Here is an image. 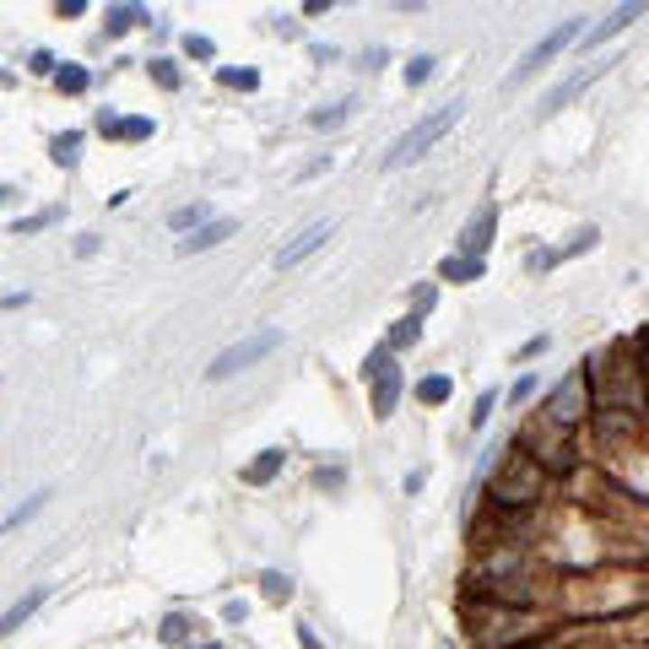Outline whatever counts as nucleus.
I'll return each mask as SVG.
<instances>
[{"mask_svg": "<svg viewBox=\"0 0 649 649\" xmlns=\"http://www.w3.org/2000/svg\"><path fill=\"white\" fill-rule=\"evenodd\" d=\"M542 498H547V471L536 466V455H525L515 444L504 455L498 477L487 482V509L493 515H531V509H542Z\"/></svg>", "mask_w": 649, "mask_h": 649, "instance_id": "nucleus-1", "label": "nucleus"}, {"mask_svg": "<svg viewBox=\"0 0 649 649\" xmlns=\"http://www.w3.org/2000/svg\"><path fill=\"white\" fill-rule=\"evenodd\" d=\"M585 417H596V395H590V374H585V363H579V368H569V374L552 385V395H547V406H542V422L558 428V433H574V428H585Z\"/></svg>", "mask_w": 649, "mask_h": 649, "instance_id": "nucleus-2", "label": "nucleus"}, {"mask_svg": "<svg viewBox=\"0 0 649 649\" xmlns=\"http://www.w3.org/2000/svg\"><path fill=\"white\" fill-rule=\"evenodd\" d=\"M460 119H466V103H460V97H450V103H444L439 114H428V119H417V125H412V130H406V135H401V141H395L390 152H385V168L395 173V168H406V162H417V157H422V152H428L433 141H444V135H450V130H455Z\"/></svg>", "mask_w": 649, "mask_h": 649, "instance_id": "nucleus-3", "label": "nucleus"}, {"mask_svg": "<svg viewBox=\"0 0 649 649\" xmlns=\"http://www.w3.org/2000/svg\"><path fill=\"white\" fill-rule=\"evenodd\" d=\"M363 379L374 385V417L390 422L395 406H401V390H406V374L395 368V352H390V347H374L368 363H363Z\"/></svg>", "mask_w": 649, "mask_h": 649, "instance_id": "nucleus-4", "label": "nucleus"}, {"mask_svg": "<svg viewBox=\"0 0 649 649\" xmlns=\"http://www.w3.org/2000/svg\"><path fill=\"white\" fill-rule=\"evenodd\" d=\"M276 347H282V330H276V325H265V330H255V336H244V341H233V347H222V352L211 357L206 379H233L238 368H249V363L271 357Z\"/></svg>", "mask_w": 649, "mask_h": 649, "instance_id": "nucleus-5", "label": "nucleus"}, {"mask_svg": "<svg viewBox=\"0 0 649 649\" xmlns=\"http://www.w3.org/2000/svg\"><path fill=\"white\" fill-rule=\"evenodd\" d=\"M574 38H585V16H569V22H558V27H552L542 43H531V49H525V60L509 70V81H525V76H536V70H542V65H552V60H558V54H563Z\"/></svg>", "mask_w": 649, "mask_h": 649, "instance_id": "nucleus-6", "label": "nucleus"}, {"mask_svg": "<svg viewBox=\"0 0 649 649\" xmlns=\"http://www.w3.org/2000/svg\"><path fill=\"white\" fill-rule=\"evenodd\" d=\"M493 238H498V200H487V206H477V217L460 227V249L455 255H466V260H482L487 249H493Z\"/></svg>", "mask_w": 649, "mask_h": 649, "instance_id": "nucleus-7", "label": "nucleus"}, {"mask_svg": "<svg viewBox=\"0 0 649 649\" xmlns=\"http://www.w3.org/2000/svg\"><path fill=\"white\" fill-rule=\"evenodd\" d=\"M612 65H617V60H612V54H607V60H590V65H585V70H574V76H569V81H558V87H552V92H547V97H542V114H558V108H563V103H574V97H579V92H585V87H596V81H601V76H607V70H612Z\"/></svg>", "mask_w": 649, "mask_h": 649, "instance_id": "nucleus-8", "label": "nucleus"}, {"mask_svg": "<svg viewBox=\"0 0 649 649\" xmlns=\"http://www.w3.org/2000/svg\"><path fill=\"white\" fill-rule=\"evenodd\" d=\"M639 16H644V5H617V11H607V16H601L590 32H585V49H601V43H612V38H617V32H628Z\"/></svg>", "mask_w": 649, "mask_h": 649, "instance_id": "nucleus-9", "label": "nucleus"}, {"mask_svg": "<svg viewBox=\"0 0 649 649\" xmlns=\"http://www.w3.org/2000/svg\"><path fill=\"white\" fill-rule=\"evenodd\" d=\"M330 233H336L330 222H309V227H303V233L292 238V244H282V255H276V265H303V260H309L314 249H325V238H330Z\"/></svg>", "mask_w": 649, "mask_h": 649, "instance_id": "nucleus-10", "label": "nucleus"}, {"mask_svg": "<svg viewBox=\"0 0 649 649\" xmlns=\"http://www.w3.org/2000/svg\"><path fill=\"white\" fill-rule=\"evenodd\" d=\"M233 227H238L233 217H211L195 238H179V255H206V249H217L222 238H233Z\"/></svg>", "mask_w": 649, "mask_h": 649, "instance_id": "nucleus-11", "label": "nucleus"}, {"mask_svg": "<svg viewBox=\"0 0 649 649\" xmlns=\"http://www.w3.org/2000/svg\"><path fill=\"white\" fill-rule=\"evenodd\" d=\"M43 601H49V585H32V590H27L16 607H5V612H0V639H11V634H16V628H22V623L38 612V607H43Z\"/></svg>", "mask_w": 649, "mask_h": 649, "instance_id": "nucleus-12", "label": "nucleus"}, {"mask_svg": "<svg viewBox=\"0 0 649 649\" xmlns=\"http://www.w3.org/2000/svg\"><path fill=\"white\" fill-rule=\"evenodd\" d=\"M482 260H466V255H444L439 260V282H482Z\"/></svg>", "mask_w": 649, "mask_h": 649, "instance_id": "nucleus-13", "label": "nucleus"}, {"mask_svg": "<svg viewBox=\"0 0 649 649\" xmlns=\"http://www.w3.org/2000/svg\"><path fill=\"white\" fill-rule=\"evenodd\" d=\"M417 341H422V320H417V314L395 320V325H390V336H385V347H390V352H412Z\"/></svg>", "mask_w": 649, "mask_h": 649, "instance_id": "nucleus-14", "label": "nucleus"}, {"mask_svg": "<svg viewBox=\"0 0 649 649\" xmlns=\"http://www.w3.org/2000/svg\"><path fill=\"white\" fill-rule=\"evenodd\" d=\"M282 466H287V455H282V450H260V460H255V466H244V482H249V487H265Z\"/></svg>", "mask_w": 649, "mask_h": 649, "instance_id": "nucleus-15", "label": "nucleus"}, {"mask_svg": "<svg viewBox=\"0 0 649 649\" xmlns=\"http://www.w3.org/2000/svg\"><path fill=\"white\" fill-rule=\"evenodd\" d=\"M206 222H211V206H206V200H195V206H179V211L168 217V227H173V233H190V227L200 233Z\"/></svg>", "mask_w": 649, "mask_h": 649, "instance_id": "nucleus-16", "label": "nucleus"}, {"mask_svg": "<svg viewBox=\"0 0 649 649\" xmlns=\"http://www.w3.org/2000/svg\"><path fill=\"white\" fill-rule=\"evenodd\" d=\"M450 395H455V379H450V374H428V379L417 385V401H422V406H444Z\"/></svg>", "mask_w": 649, "mask_h": 649, "instance_id": "nucleus-17", "label": "nucleus"}, {"mask_svg": "<svg viewBox=\"0 0 649 649\" xmlns=\"http://www.w3.org/2000/svg\"><path fill=\"white\" fill-rule=\"evenodd\" d=\"M135 22H146V11H141V5H108V16H103V27H108L114 38H119V32H130Z\"/></svg>", "mask_w": 649, "mask_h": 649, "instance_id": "nucleus-18", "label": "nucleus"}, {"mask_svg": "<svg viewBox=\"0 0 649 649\" xmlns=\"http://www.w3.org/2000/svg\"><path fill=\"white\" fill-rule=\"evenodd\" d=\"M54 87L76 97V92H87V87H92V70H87V65H60V70H54Z\"/></svg>", "mask_w": 649, "mask_h": 649, "instance_id": "nucleus-19", "label": "nucleus"}, {"mask_svg": "<svg viewBox=\"0 0 649 649\" xmlns=\"http://www.w3.org/2000/svg\"><path fill=\"white\" fill-rule=\"evenodd\" d=\"M60 168H76V157H81V130H65V135H54V152H49Z\"/></svg>", "mask_w": 649, "mask_h": 649, "instance_id": "nucleus-20", "label": "nucleus"}, {"mask_svg": "<svg viewBox=\"0 0 649 649\" xmlns=\"http://www.w3.org/2000/svg\"><path fill=\"white\" fill-rule=\"evenodd\" d=\"M347 114H352V97H341V103H330V108H314V114H309V125H314V130H336Z\"/></svg>", "mask_w": 649, "mask_h": 649, "instance_id": "nucleus-21", "label": "nucleus"}, {"mask_svg": "<svg viewBox=\"0 0 649 649\" xmlns=\"http://www.w3.org/2000/svg\"><path fill=\"white\" fill-rule=\"evenodd\" d=\"M49 498H54V493H49V487H43V493H32V498H27V504H22V509H11V515H5V520H0V531H16V525H22V520H32V515H38V509H43V504H49Z\"/></svg>", "mask_w": 649, "mask_h": 649, "instance_id": "nucleus-22", "label": "nucleus"}, {"mask_svg": "<svg viewBox=\"0 0 649 649\" xmlns=\"http://www.w3.org/2000/svg\"><path fill=\"white\" fill-rule=\"evenodd\" d=\"M190 634H195V623H190L184 612H173V617H162V644H190Z\"/></svg>", "mask_w": 649, "mask_h": 649, "instance_id": "nucleus-23", "label": "nucleus"}, {"mask_svg": "<svg viewBox=\"0 0 649 649\" xmlns=\"http://www.w3.org/2000/svg\"><path fill=\"white\" fill-rule=\"evenodd\" d=\"M596 244H601V227H590V222H585V227H579V233H574V238L558 249V255L569 260V255H585V249H596Z\"/></svg>", "mask_w": 649, "mask_h": 649, "instance_id": "nucleus-24", "label": "nucleus"}, {"mask_svg": "<svg viewBox=\"0 0 649 649\" xmlns=\"http://www.w3.org/2000/svg\"><path fill=\"white\" fill-rule=\"evenodd\" d=\"M260 590H265V601H292V579L287 574H260Z\"/></svg>", "mask_w": 649, "mask_h": 649, "instance_id": "nucleus-25", "label": "nucleus"}, {"mask_svg": "<svg viewBox=\"0 0 649 649\" xmlns=\"http://www.w3.org/2000/svg\"><path fill=\"white\" fill-rule=\"evenodd\" d=\"M433 65H439L433 54H412V60H406V87H422V81L433 76Z\"/></svg>", "mask_w": 649, "mask_h": 649, "instance_id": "nucleus-26", "label": "nucleus"}, {"mask_svg": "<svg viewBox=\"0 0 649 649\" xmlns=\"http://www.w3.org/2000/svg\"><path fill=\"white\" fill-rule=\"evenodd\" d=\"M184 54H190V60H211V54H217V43H211L206 32H184Z\"/></svg>", "mask_w": 649, "mask_h": 649, "instance_id": "nucleus-27", "label": "nucleus"}, {"mask_svg": "<svg viewBox=\"0 0 649 649\" xmlns=\"http://www.w3.org/2000/svg\"><path fill=\"white\" fill-rule=\"evenodd\" d=\"M217 81H222V87H238V92H255V87H260L255 70H217Z\"/></svg>", "mask_w": 649, "mask_h": 649, "instance_id": "nucleus-28", "label": "nucleus"}, {"mask_svg": "<svg viewBox=\"0 0 649 649\" xmlns=\"http://www.w3.org/2000/svg\"><path fill=\"white\" fill-rule=\"evenodd\" d=\"M493 406H498V390H482V395H477V406H471V428H487Z\"/></svg>", "mask_w": 649, "mask_h": 649, "instance_id": "nucleus-29", "label": "nucleus"}, {"mask_svg": "<svg viewBox=\"0 0 649 649\" xmlns=\"http://www.w3.org/2000/svg\"><path fill=\"white\" fill-rule=\"evenodd\" d=\"M146 135H152V119H141V114L119 119V141H146Z\"/></svg>", "mask_w": 649, "mask_h": 649, "instance_id": "nucleus-30", "label": "nucleus"}, {"mask_svg": "<svg viewBox=\"0 0 649 649\" xmlns=\"http://www.w3.org/2000/svg\"><path fill=\"white\" fill-rule=\"evenodd\" d=\"M27 70H32V76H54L60 65H54V54H49V49H32V54H27Z\"/></svg>", "mask_w": 649, "mask_h": 649, "instance_id": "nucleus-31", "label": "nucleus"}, {"mask_svg": "<svg viewBox=\"0 0 649 649\" xmlns=\"http://www.w3.org/2000/svg\"><path fill=\"white\" fill-rule=\"evenodd\" d=\"M433 303H439V287H433V282H428V287H417V292H412V314H417V320H422V314H428V309H433Z\"/></svg>", "mask_w": 649, "mask_h": 649, "instance_id": "nucleus-32", "label": "nucleus"}, {"mask_svg": "<svg viewBox=\"0 0 649 649\" xmlns=\"http://www.w3.org/2000/svg\"><path fill=\"white\" fill-rule=\"evenodd\" d=\"M536 385H542L536 374H520V379H515V390H509V401H515V406H525V401L536 395Z\"/></svg>", "mask_w": 649, "mask_h": 649, "instance_id": "nucleus-33", "label": "nucleus"}, {"mask_svg": "<svg viewBox=\"0 0 649 649\" xmlns=\"http://www.w3.org/2000/svg\"><path fill=\"white\" fill-rule=\"evenodd\" d=\"M152 76H157V87H168V92H179V70H173L168 60H152Z\"/></svg>", "mask_w": 649, "mask_h": 649, "instance_id": "nucleus-34", "label": "nucleus"}, {"mask_svg": "<svg viewBox=\"0 0 649 649\" xmlns=\"http://www.w3.org/2000/svg\"><path fill=\"white\" fill-rule=\"evenodd\" d=\"M547 347H552V336H531V341H525V347L515 352V363H531V357H542Z\"/></svg>", "mask_w": 649, "mask_h": 649, "instance_id": "nucleus-35", "label": "nucleus"}, {"mask_svg": "<svg viewBox=\"0 0 649 649\" xmlns=\"http://www.w3.org/2000/svg\"><path fill=\"white\" fill-rule=\"evenodd\" d=\"M558 260H563V255H558V249H536V255H531V260H525V271H552V265H558Z\"/></svg>", "mask_w": 649, "mask_h": 649, "instance_id": "nucleus-36", "label": "nucleus"}, {"mask_svg": "<svg viewBox=\"0 0 649 649\" xmlns=\"http://www.w3.org/2000/svg\"><path fill=\"white\" fill-rule=\"evenodd\" d=\"M97 130H103V135H119V119H114V114L103 108V114H97Z\"/></svg>", "mask_w": 649, "mask_h": 649, "instance_id": "nucleus-37", "label": "nucleus"}, {"mask_svg": "<svg viewBox=\"0 0 649 649\" xmlns=\"http://www.w3.org/2000/svg\"><path fill=\"white\" fill-rule=\"evenodd\" d=\"M244 612H249L244 601H227V607H222V617H227V623H244Z\"/></svg>", "mask_w": 649, "mask_h": 649, "instance_id": "nucleus-38", "label": "nucleus"}, {"mask_svg": "<svg viewBox=\"0 0 649 649\" xmlns=\"http://www.w3.org/2000/svg\"><path fill=\"white\" fill-rule=\"evenodd\" d=\"M515 649H558V639H552V634H542V639H525V644H515Z\"/></svg>", "mask_w": 649, "mask_h": 649, "instance_id": "nucleus-39", "label": "nucleus"}, {"mask_svg": "<svg viewBox=\"0 0 649 649\" xmlns=\"http://www.w3.org/2000/svg\"><path fill=\"white\" fill-rule=\"evenodd\" d=\"M639 363L649 368V330H644V341H639Z\"/></svg>", "mask_w": 649, "mask_h": 649, "instance_id": "nucleus-40", "label": "nucleus"}, {"mask_svg": "<svg viewBox=\"0 0 649 649\" xmlns=\"http://www.w3.org/2000/svg\"><path fill=\"white\" fill-rule=\"evenodd\" d=\"M190 649H222V644H190Z\"/></svg>", "mask_w": 649, "mask_h": 649, "instance_id": "nucleus-41", "label": "nucleus"}]
</instances>
